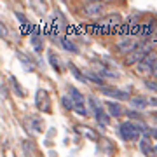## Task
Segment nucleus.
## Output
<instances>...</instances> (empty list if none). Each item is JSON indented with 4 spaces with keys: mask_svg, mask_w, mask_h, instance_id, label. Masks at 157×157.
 <instances>
[{
    "mask_svg": "<svg viewBox=\"0 0 157 157\" xmlns=\"http://www.w3.org/2000/svg\"><path fill=\"white\" fill-rule=\"evenodd\" d=\"M107 110L110 117H121V115H126V110H124L117 101H108L107 103Z\"/></svg>",
    "mask_w": 157,
    "mask_h": 157,
    "instance_id": "9d476101",
    "label": "nucleus"
},
{
    "mask_svg": "<svg viewBox=\"0 0 157 157\" xmlns=\"http://www.w3.org/2000/svg\"><path fill=\"white\" fill-rule=\"evenodd\" d=\"M32 122H33V126H35V129H37V131H42V126H40V119L33 117V119H32Z\"/></svg>",
    "mask_w": 157,
    "mask_h": 157,
    "instance_id": "cd10ccee",
    "label": "nucleus"
},
{
    "mask_svg": "<svg viewBox=\"0 0 157 157\" xmlns=\"http://www.w3.org/2000/svg\"><path fill=\"white\" fill-rule=\"evenodd\" d=\"M9 82H11L12 91H14V93H16L19 98H25V96H26V93H25V89H23V86L17 82V78L14 77V75H9Z\"/></svg>",
    "mask_w": 157,
    "mask_h": 157,
    "instance_id": "2eb2a0df",
    "label": "nucleus"
},
{
    "mask_svg": "<svg viewBox=\"0 0 157 157\" xmlns=\"http://www.w3.org/2000/svg\"><path fill=\"white\" fill-rule=\"evenodd\" d=\"M61 105L67 110H75V103H73V100L70 98V96H63L61 98Z\"/></svg>",
    "mask_w": 157,
    "mask_h": 157,
    "instance_id": "b1692460",
    "label": "nucleus"
},
{
    "mask_svg": "<svg viewBox=\"0 0 157 157\" xmlns=\"http://www.w3.org/2000/svg\"><path fill=\"white\" fill-rule=\"evenodd\" d=\"M115 33H117V37H121V40L129 39V37H131V25H129L128 21H124L122 25H121V28H119Z\"/></svg>",
    "mask_w": 157,
    "mask_h": 157,
    "instance_id": "a211bd4d",
    "label": "nucleus"
},
{
    "mask_svg": "<svg viewBox=\"0 0 157 157\" xmlns=\"http://www.w3.org/2000/svg\"><path fill=\"white\" fill-rule=\"evenodd\" d=\"M138 45H140V42L135 39H124V40H119L117 44H115V51H117L119 54H124V56H128V54H131L133 51L138 49Z\"/></svg>",
    "mask_w": 157,
    "mask_h": 157,
    "instance_id": "20e7f679",
    "label": "nucleus"
},
{
    "mask_svg": "<svg viewBox=\"0 0 157 157\" xmlns=\"http://www.w3.org/2000/svg\"><path fill=\"white\" fill-rule=\"evenodd\" d=\"M152 77H154V78L157 80V65L154 67V70H152Z\"/></svg>",
    "mask_w": 157,
    "mask_h": 157,
    "instance_id": "c756f323",
    "label": "nucleus"
},
{
    "mask_svg": "<svg viewBox=\"0 0 157 157\" xmlns=\"http://www.w3.org/2000/svg\"><path fill=\"white\" fill-rule=\"evenodd\" d=\"M143 86H145L150 93H157V80L155 78H145V80H143Z\"/></svg>",
    "mask_w": 157,
    "mask_h": 157,
    "instance_id": "4be33fe9",
    "label": "nucleus"
},
{
    "mask_svg": "<svg viewBox=\"0 0 157 157\" xmlns=\"http://www.w3.org/2000/svg\"><path fill=\"white\" fill-rule=\"evenodd\" d=\"M23 148H25V154L30 157L32 154H33V148H35V147H33V143H30L28 140H25V141H23Z\"/></svg>",
    "mask_w": 157,
    "mask_h": 157,
    "instance_id": "a878e982",
    "label": "nucleus"
},
{
    "mask_svg": "<svg viewBox=\"0 0 157 157\" xmlns=\"http://www.w3.org/2000/svg\"><path fill=\"white\" fill-rule=\"evenodd\" d=\"M47 61H49V65L52 67V70L58 73L63 72V67H61V59H59V56H58L54 51H47Z\"/></svg>",
    "mask_w": 157,
    "mask_h": 157,
    "instance_id": "6e6552de",
    "label": "nucleus"
},
{
    "mask_svg": "<svg viewBox=\"0 0 157 157\" xmlns=\"http://www.w3.org/2000/svg\"><path fill=\"white\" fill-rule=\"evenodd\" d=\"M30 44H32V47H33V51L37 54H40L44 51V37L39 35V30H35V33L30 37Z\"/></svg>",
    "mask_w": 157,
    "mask_h": 157,
    "instance_id": "1a4fd4ad",
    "label": "nucleus"
},
{
    "mask_svg": "<svg viewBox=\"0 0 157 157\" xmlns=\"http://www.w3.org/2000/svg\"><path fill=\"white\" fill-rule=\"evenodd\" d=\"M129 105L133 108H138V110H143V108L148 105V100H147L145 96H141V94H136L133 96L131 100H129Z\"/></svg>",
    "mask_w": 157,
    "mask_h": 157,
    "instance_id": "f8f14e48",
    "label": "nucleus"
},
{
    "mask_svg": "<svg viewBox=\"0 0 157 157\" xmlns=\"http://www.w3.org/2000/svg\"><path fill=\"white\" fill-rule=\"evenodd\" d=\"M100 148L105 154H108V155H112L113 152H115V145H113V141H110L108 138H100Z\"/></svg>",
    "mask_w": 157,
    "mask_h": 157,
    "instance_id": "dca6fc26",
    "label": "nucleus"
},
{
    "mask_svg": "<svg viewBox=\"0 0 157 157\" xmlns=\"http://www.w3.org/2000/svg\"><path fill=\"white\" fill-rule=\"evenodd\" d=\"M35 105L39 110L42 112H51V101H49V94L45 89H39L35 93Z\"/></svg>",
    "mask_w": 157,
    "mask_h": 157,
    "instance_id": "39448f33",
    "label": "nucleus"
},
{
    "mask_svg": "<svg viewBox=\"0 0 157 157\" xmlns=\"http://www.w3.org/2000/svg\"><path fill=\"white\" fill-rule=\"evenodd\" d=\"M100 23L103 25V26H107L112 33H115L119 28H121V25H122V17H121V14L119 12H113V14H107L105 17H101Z\"/></svg>",
    "mask_w": 157,
    "mask_h": 157,
    "instance_id": "7ed1b4c3",
    "label": "nucleus"
},
{
    "mask_svg": "<svg viewBox=\"0 0 157 157\" xmlns=\"http://www.w3.org/2000/svg\"><path fill=\"white\" fill-rule=\"evenodd\" d=\"M135 70H136V73H138V75H143V77H147V75H152V67H148L145 61L138 63V65L135 67Z\"/></svg>",
    "mask_w": 157,
    "mask_h": 157,
    "instance_id": "aec40b11",
    "label": "nucleus"
},
{
    "mask_svg": "<svg viewBox=\"0 0 157 157\" xmlns=\"http://www.w3.org/2000/svg\"><path fill=\"white\" fill-rule=\"evenodd\" d=\"M68 96L73 100L75 107H77V105H86L84 103V96H82V93H80L77 87H70V89H68Z\"/></svg>",
    "mask_w": 157,
    "mask_h": 157,
    "instance_id": "4468645a",
    "label": "nucleus"
},
{
    "mask_svg": "<svg viewBox=\"0 0 157 157\" xmlns=\"http://www.w3.org/2000/svg\"><path fill=\"white\" fill-rule=\"evenodd\" d=\"M119 135H121V138L126 141H135L140 138L141 131L140 128H138V124H135L133 121H126V122H122L121 126H119Z\"/></svg>",
    "mask_w": 157,
    "mask_h": 157,
    "instance_id": "f257e3e1",
    "label": "nucleus"
},
{
    "mask_svg": "<svg viewBox=\"0 0 157 157\" xmlns=\"http://www.w3.org/2000/svg\"><path fill=\"white\" fill-rule=\"evenodd\" d=\"M96 119H98V122H101V124H103V126H105V124H108V122H110V115H107V113L103 112V110H101V112H98V113H96Z\"/></svg>",
    "mask_w": 157,
    "mask_h": 157,
    "instance_id": "393cba45",
    "label": "nucleus"
},
{
    "mask_svg": "<svg viewBox=\"0 0 157 157\" xmlns=\"http://www.w3.org/2000/svg\"><path fill=\"white\" fill-rule=\"evenodd\" d=\"M100 93L103 96H108V98H115V100H121V101H126V100H131L129 98V93L122 89H115V87H100Z\"/></svg>",
    "mask_w": 157,
    "mask_h": 157,
    "instance_id": "423d86ee",
    "label": "nucleus"
},
{
    "mask_svg": "<svg viewBox=\"0 0 157 157\" xmlns=\"http://www.w3.org/2000/svg\"><path fill=\"white\" fill-rule=\"evenodd\" d=\"M75 129H77V131H78L82 136H86L87 140H91V141H100V136H98V133H96V129L89 128V126H77Z\"/></svg>",
    "mask_w": 157,
    "mask_h": 157,
    "instance_id": "0eeeda50",
    "label": "nucleus"
},
{
    "mask_svg": "<svg viewBox=\"0 0 157 157\" xmlns=\"http://www.w3.org/2000/svg\"><path fill=\"white\" fill-rule=\"evenodd\" d=\"M148 105H154V107H157V98H150V100H148Z\"/></svg>",
    "mask_w": 157,
    "mask_h": 157,
    "instance_id": "c85d7f7f",
    "label": "nucleus"
},
{
    "mask_svg": "<svg viewBox=\"0 0 157 157\" xmlns=\"http://www.w3.org/2000/svg\"><path fill=\"white\" fill-rule=\"evenodd\" d=\"M140 150H141V154H145V155H150L152 152H154V147H152L150 140H148V136H141V140H140Z\"/></svg>",
    "mask_w": 157,
    "mask_h": 157,
    "instance_id": "f3484780",
    "label": "nucleus"
},
{
    "mask_svg": "<svg viewBox=\"0 0 157 157\" xmlns=\"http://www.w3.org/2000/svg\"><path fill=\"white\" fill-rule=\"evenodd\" d=\"M154 152H157V145H155V147H154Z\"/></svg>",
    "mask_w": 157,
    "mask_h": 157,
    "instance_id": "2f4dec72",
    "label": "nucleus"
},
{
    "mask_svg": "<svg viewBox=\"0 0 157 157\" xmlns=\"http://www.w3.org/2000/svg\"><path fill=\"white\" fill-rule=\"evenodd\" d=\"M0 30H2V37H4V39H9V30H7V26L4 25V23H2Z\"/></svg>",
    "mask_w": 157,
    "mask_h": 157,
    "instance_id": "bb28decb",
    "label": "nucleus"
},
{
    "mask_svg": "<svg viewBox=\"0 0 157 157\" xmlns=\"http://www.w3.org/2000/svg\"><path fill=\"white\" fill-rule=\"evenodd\" d=\"M68 70H70V73H72L73 75V78H77L78 82H87V77H86V73L82 72V70H80V68L77 67V65H75V63H68Z\"/></svg>",
    "mask_w": 157,
    "mask_h": 157,
    "instance_id": "9b49d317",
    "label": "nucleus"
},
{
    "mask_svg": "<svg viewBox=\"0 0 157 157\" xmlns=\"http://www.w3.org/2000/svg\"><path fill=\"white\" fill-rule=\"evenodd\" d=\"M87 101H89L91 108L94 110V113H98V112H101V110H103V107H101V103L98 101V98H96V96H93V94H91L89 98H87Z\"/></svg>",
    "mask_w": 157,
    "mask_h": 157,
    "instance_id": "412c9836",
    "label": "nucleus"
},
{
    "mask_svg": "<svg viewBox=\"0 0 157 157\" xmlns=\"http://www.w3.org/2000/svg\"><path fill=\"white\" fill-rule=\"evenodd\" d=\"M126 117L131 119V121H140V122H143L141 112H136V110H126Z\"/></svg>",
    "mask_w": 157,
    "mask_h": 157,
    "instance_id": "5701e85b",
    "label": "nucleus"
},
{
    "mask_svg": "<svg viewBox=\"0 0 157 157\" xmlns=\"http://www.w3.org/2000/svg\"><path fill=\"white\" fill-rule=\"evenodd\" d=\"M84 73H86V77H87V80L94 82V84L100 86V87H105V78L101 77V75H98L94 70H86Z\"/></svg>",
    "mask_w": 157,
    "mask_h": 157,
    "instance_id": "ddd939ff",
    "label": "nucleus"
},
{
    "mask_svg": "<svg viewBox=\"0 0 157 157\" xmlns=\"http://www.w3.org/2000/svg\"><path fill=\"white\" fill-rule=\"evenodd\" d=\"M59 42H61V45H63L67 51H70V52H73V54H78L77 44H73L72 40L68 39V37H61V39H59Z\"/></svg>",
    "mask_w": 157,
    "mask_h": 157,
    "instance_id": "6ab92c4d",
    "label": "nucleus"
},
{
    "mask_svg": "<svg viewBox=\"0 0 157 157\" xmlns=\"http://www.w3.org/2000/svg\"><path fill=\"white\" fill-rule=\"evenodd\" d=\"M152 117H154V119L157 121V110H155V112H152Z\"/></svg>",
    "mask_w": 157,
    "mask_h": 157,
    "instance_id": "7c9ffc66",
    "label": "nucleus"
},
{
    "mask_svg": "<svg viewBox=\"0 0 157 157\" xmlns=\"http://www.w3.org/2000/svg\"><path fill=\"white\" fill-rule=\"evenodd\" d=\"M105 11V4L101 2H86L82 6V14L86 17H100Z\"/></svg>",
    "mask_w": 157,
    "mask_h": 157,
    "instance_id": "f03ea898",
    "label": "nucleus"
}]
</instances>
